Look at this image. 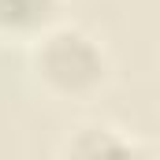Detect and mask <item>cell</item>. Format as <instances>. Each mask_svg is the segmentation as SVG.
<instances>
[{
	"label": "cell",
	"instance_id": "obj_1",
	"mask_svg": "<svg viewBox=\"0 0 160 160\" xmlns=\"http://www.w3.org/2000/svg\"><path fill=\"white\" fill-rule=\"evenodd\" d=\"M30 78L48 101L86 104L112 82V56L104 41L78 22H56L30 45Z\"/></svg>",
	"mask_w": 160,
	"mask_h": 160
},
{
	"label": "cell",
	"instance_id": "obj_2",
	"mask_svg": "<svg viewBox=\"0 0 160 160\" xmlns=\"http://www.w3.org/2000/svg\"><path fill=\"white\" fill-rule=\"evenodd\" d=\"M149 153H153V145H145L127 127L108 123V119L78 123L63 138V145H60V157H86V160H97V157H149Z\"/></svg>",
	"mask_w": 160,
	"mask_h": 160
},
{
	"label": "cell",
	"instance_id": "obj_3",
	"mask_svg": "<svg viewBox=\"0 0 160 160\" xmlns=\"http://www.w3.org/2000/svg\"><path fill=\"white\" fill-rule=\"evenodd\" d=\"M63 22V0H0V41L4 45H34Z\"/></svg>",
	"mask_w": 160,
	"mask_h": 160
}]
</instances>
